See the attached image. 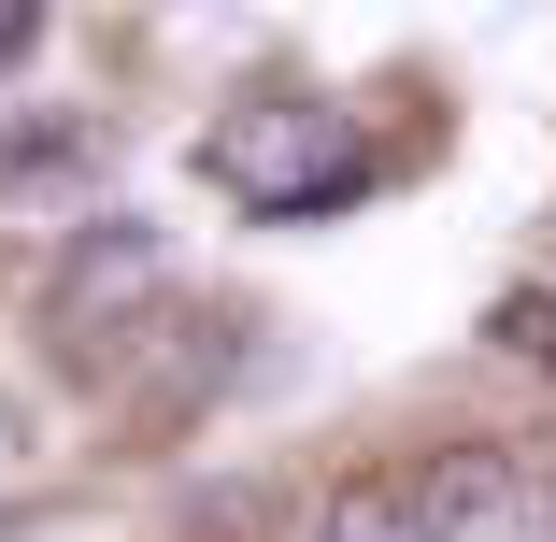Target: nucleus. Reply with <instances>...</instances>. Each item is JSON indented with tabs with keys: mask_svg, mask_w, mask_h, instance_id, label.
<instances>
[{
	"mask_svg": "<svg viewBox=\"0 0 556 542\" xmlns=\"http://www.w3.org/2000/svg\"><path fill=\"white\" fill-rule=\"evenodd\" d=\"M43 186H100V143L86 129H15L0 143V200H43Z\"/></svg>",
	"mask_w": 556,
	"mask_h": 542,
	"instance_id": "obj_4",
	"label": "nucleus"
},
{
	"mask_svg": "<svg viewBox=\"0 0 556 542\" xmlns=\"http://www.w3.org/2000/svg\"><path fill=\"white\" fill-rule=\"evenodd\" d=\"M500 343H514V357H542V371H556V300H500Z\"/></svg>",
	"mask_w": 556,
	"mask_h": 542,
	"instance_id": "obj_6",
	"label": "nucleus"
},
{
	"mask_svg": "<svg viewBox=\"0 0 556 542\" xmlns=\"http://www.w3.org/2000/svg\"><path fill=\"white\" fill-rule=\"evenodd\" d=\"M200 172H214V200H243V214L286 229V214H343L371 186V143L314 86H243L229 115H200Z\"/></svg>",
	"mask_w": 556,
	"mask_h": 542,
	"instance_id": "obj_1",
	"label": "nucleus"
},
{
	"mask_svg": "<svg viewBox=\"0 0 556 542\" xmlns=\"http://www.w3.org/2000/svg\"><path fill=\"white\" fill-rule=\"evenodd\" d=\"M157 286H172V243L157 229H86L58 257V286H43V314L86 343V329H129V300H157Z\"/></svg>",
	"mask_w": 556,
	"mask_h": 542,
	"instance_id": "obj_2",
	"label": "nucleus"
},
{
	"mask_svg": "<svg viewBox=\"0 0 556 542\" xmlns=\"http://www.w3.org/2000/svg\"><path fill=\"white\" fill-rule=\"evenodd\" d=\"M414 514H428V542H528V471L500 443H442L414 471Z\"/></svg>",
	"mask_w": 556,
	"mask_h": 542,
	"instance_id": "obj_3",
	"label": "nucleus"
},
{
	"mask_svg": "<svg viewBox=\"0 0 556 542\" xmlns=\"http://www.w3.org/2000/svg\"><path fill=\"white\" fill-rule=\"evenodd\" d=\"M314 542H428V514H414V471H400V486H343Z\"/></svg>",
	"mask_w": 556,
	"mask_h": 542,
	"instance_id": "obj_5",
	"label": "nucleus"
},
{
	"mask_svg": "<svg viewBox=\"0 0 556 542\" xmlns=\"http://www.w3.org/2000/svg\"><path fill=\"white\" fill-rule=\"evenodd\" d=\"M29 43H43V0H0V86L29 72Z\"/></svg>",
	"mask_w": 556,
	"mask_h": 542,
	"instance_id": "obj_7",
	"label": "nucleus"
}]
</instances>
